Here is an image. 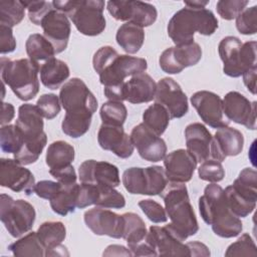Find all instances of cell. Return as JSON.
Masks as SVG:
<instances>
[{"mask_svg": "<svg viewBox=\"0 0 257 257\" xmlns=\"http://www.w3.org/2000/svg\"><path fill=\"white\" fill-rule=\"evenodd\" d=\"M92 65L103 85L105 97L115 101H123L124 79L143 73L148 68L145 58L118 54L113 47L108 45L95 51Z\"/></svg>", "mask_w": 257, "mask_h": 257, "instance_id": "cell-1", "label": "cell"}, {"mask_svg": "<svg viewBox=\"0 0 257 257\" xmlns=\"http://www.w3.org/2000/svg\"><path fill=\"white\" fill-rule=\"evenodd\" d=\"M59 99L65 109L61 122L62 132L73 139L85 135L97 109V99L85 82L78 77L69 79L60 88Z\"/></svg>", "mask_w": 257, "mask_h": 257, "instance_id": "cell-2", "label": "cell"}, {"mask_svg": "<svg viewBox=\"0 0 257 257\" xmlns=\"http://www.w3.org/2000/svg\"><path fill=\"white\" fill-rule=\"evenodd\" d=\"M199 211L203 221L212 227L213 232L222 238L238 236L243 224L229 209L224 189L216 183L209 184L199 199Z\"/></svg>", "mask_w": 257, "mask_h": 257, "instance_id": "cell-3", "label": "cell"}, {"mask_svg": "<svg viewBox=\"0 0 257 257\" xmlns=\"http://www.w3.org/2000/svg\"><path fill=\"white\" fill-rule=\"evenodd\" d=\"M218 28V19L207 8L184 7L177 11L168 23V35L176 45L194 42L196 32L209 36Z\"/></svg>", "mask_w": 257, "mask_h": 257, "instance_id": "cell-4", "label": "cell"}, {"mask_svg": "<svg viewBox=\"0 0 257 257\" xmlns=\"http://www.w3.org/2000/svg\"><path fill=\"white\" fill-rule=\"evenodd\" d=\"M171 223L169 227L183 240L199 231L198 221L184 183H171L160 195Z\"/></svg>", "mask_w": 257, "mask_h": 257, "instance_id": "cell-5", "label": "cell"}, {"mask_svg": "<svg viewBox=\"0 0 257 257\" xmlns=\"http://www.w3.org/2000/svg\"><path fill=\"white\" fill-rule=\"evenodd\" d=\"M42 114L36 105L23 103L18 108L16 125L20 130L24 145L14 156V159L23 166L35 163L47 143V136L43 131Z\"/></svg>", "mask_w": 257, "mask_h": 257, "instance_id": "cell-6", "label": "cell"}, {"mask_svg": "<svg viewBox=\"0 0 257 257\" xmlns=\"http://www.w3.org/2000/svg\"><path fill=\"white\" fill-rule=\"evenodd\" d=\"M1 78L13 93L21 100L27 101L39 91L38 73L40 66L29 58L10 60L1 57Z\"/></svg>", "mask_w": 257, "mask_h": 257, "instance_id": "cell-7", "label": "cell"}, {"mask_svg": "<svg viewBox=\"0 0 257 257\" xmlns=\"http://www.w3.org/2000/svg\"><path fill=\"white\" fill-rule=\"evenodd\" d=\"M53 7L66 14L76 29L83 35H99L106 26L103 16L104 1L102 0H70L52 1Z\"/></svg>", "mask_w": 257, "mask_h": 257, "instance_id": "cell-8", "label": "cell"}, {"mask_svg": "<svg viewBox=\"0 0 257 257\" xmlns=\"http://www.w3.org/2000/svg\"><path fill=\"white\" fill-rule=\"evenodd\" d=\"M256 41L242 43L236 36L224 37L218 52L223 61V72L230 77H239L256 65Z\"/></svg>", "mask_w": 257, "mask_h": 257, "instance_id": "cell-9", "label": "cell"}, {"mask_svg": "<svg viewBox=\"0 0 257 257\" xmlns=\"http://www.w3.org/2000/svg\"><path fill=\"white\" fill-rule=\"evenodd\" d=\"M227 205L231 212L245 218L256 208L257 201V173L254 169L245 168L232 185L224 190Z\"/></svg>", "mask_w": 257, "mask_h": 257, "instance_id": "cell-10", "label": "cell"}, {"mask_svg": "<svg viewBox=\"0 0 257 257\" xmlns=\"http://www.w3.org/2000/svg\"><path fill=\"white\" fill-rule=\"evenodd\" d=\"M124 189L134 195H161L169 184L165 169L161 166L133 167L122 174Z\"/></svg>", "mask_w": 257, "mask_h": 257, "instance_id": "cell-11", "label": "cell"}, {"mask_svg": "<svg viewBox=\"0 0 257 257\" xmlns=\"http://www.w3.org/2000/svg\"><path fill=\"white\" fill-rule=\"evenodd\" d=\"M34 207L25 200H14L6 194H1L0 220L8 233L17 238L30 231L35 222Z\"/></svg>", "mask_w": 257, "mask_h": 257, "instance_id": "cell-12", "label": "cell"}, {"mask_svg": "<svg viewBox=\"0 0 257 257\" xmlns=\"http://www.w3.org/2000/svg\"><path fill=\"white\" fill-rule=\"evenodd\" d=\"M106 9L115 20L127 21L143 28L154 24L158 17L157 8L143 1H108Z\"/></svg>", "mask_w": 257, "mask_h": 257, "instance_id": "cell-13", "label": "cell"}, {"mask_svg": "<svg viewBox=\"0 0 257 257\" xmlns=\"http://www.w3.org/2000/svg\"><path fill=\"white\" fill-rule=\"evenodd\" d=\"M202 58V48L192 42L186 45H176L165 49L159 57L161 69L169 74H178L185 68L196 65Z\"/></svg>", "mask_w": 257, "mask_h": 257, "instance_id": "cell-14", "label": "cell"}, {"mask_svg": "<svg viewBox=\"0 0 257 257\" xmlns=\"http://www.w3.org/2000/svg\"><path fill=\"white\" fill-rule=\"evenodd\" d=\"M191 103L201 119L213 128L228 126L230 120L224 114L223 99L215 92L200 90L191 96Z\"/></svg>", "mask_w": 257, "mask_h": 257, "instance_id": "cell-15", "label": "cell"}, {"mask_svg": "<svg viewBox=\"0 0 257 257\" xmlns=\"http://www.w3.org/2000/svg\"><path fill=\"white\" fill-rule=\"evenodd\" d=\"M83 220L87 228L98 236H108L110 238H122L124 220L122 215H118L107 208L94 207L85 211Z\"/></svg>", "mask_w": 257, "mask_h": 257, "instance_id": "cell-16", "label": "cell"}, {"mask_svg": "<svg viewBox=\"0 0 257 257\" xmlns=\"http://www.w3.org/2000/svg\"><path fill=\"white\" fill-rule=\"evenodd\" d=\"M35 178L30 170L18 163L15 159L0 160V185L16 193L30 196L34 193Z\"/></svg>", "mask_w": 257, "mask_h": 257, "instance_id": "cell-17", "label": "cell"}, {"mask_svg": "<svg viewBox=\"0 0 257 257\" xmlns=\"http://www.w3.org/2000/svg\"><path fill=\"white\" fill-rule=\"evenodd\" d=\"M155 100L166 107L171 118H180L189 110L186 93L181 85L171 77H164L158 81Z\"/></svg>", "mask_w": 257, "mask_h": 257, "instance_id": "cell-18", "label": "cell"}, {"mask_svg": "<svg viewBox=\"0 0 257 257\" xmlns=\"http://www.w3.org/2000/svg\"><path fill=\"white\" fill-rule=\"evenodd\" d=\"M130 136L143 160L157 163L166 157L167 145L165 141L143 122L134 126Z\"/></svg>", "mask_w": 257, "mask_h": 257, "instance_id": "cell-19", "label": "cell"}, {"mask_svg": "<svg viewBox=\"0 0 257 257\" xmlns=\"http://www.w3.org/2000/svg\"><path fill=\"white\" fill-rule=\"evenodd\" d=\"M225 116L231 121L256 130V101H250L238 91H229L223 99Z\"/></svg>", "mask_w": 257, "mask_h": 257, "instance_id": "cell-20", "label": "cell"}, {"mask_svg": "<svg viewBox=\"0 0 257 257\" xmlns=\"http://www.w3.org/2000/svg\"><path fill=\"white\" fill-rule=\"evenodd\" d=\"M39 26L42 27L45 38L53 45L56 54L66 49L71 32L70 22L66 14L53 7L42 18Z\"/></svg>", "mask_w": 257, "mask_h": 257, "instance_id": "cell-21", "label": "cell"}, {"mask_svg": "<svg viewBox=\"0 0 257 257\" xmlns=\"http://www.w3.org/2000/svg\"><path fill=\"white\" fill-rule=\"evenodd\" d=\"M80 183L98 184L116 188L120 184L119 172L116 166L95 160L84 161L78 169Z\"/></svg>", "mask_w": 257, "mask_h": 257, "instance_id": "cell-22", "label": "cell"}, {"mask_svg": "<svg viewBox=\"0 0 257 257\" xmlns=\"http://www.w3.org/2000/svg\"><path fill=\"white\" fill-rule=\"evenodd\" d=\"M147 237L161 256H190L187 244L169 227L151 226Z\"/></svg>", "mask_w": 257, "mask_h": 257, "instance_id": "cell-23", "label": "cell"}, {"mask_svg": "<svg viewBox=\"0 0 257 257\" xmlns=\"http://www.w3.org/2000/svg\"><path fill=\"white\" fill-rule=\"evenodd\" d=\"M97 142L102 150L110 151L120 159L130 158L135 149L131 136L118 125L101 123L97 132Z\"/></svg>", "mask_w": 257, "mask_h": 257, "instance_id": "cell-24", "label": "cell"}, {"mask_svg": "<svg viewBox=\"0 0 257 257\" xmlns=\"http://www.w3.org/2000/svg\"><path fill=\"white\" fill-rule=\"evenodd\" d=\"M243 148L244 137L240 131L230 126L220 127L213 137L211 159L222 163L227 157H235L241 154Z\"/></svg>", "mask_w": 257, "mask_h": 257, "instance_id": "cell-25", "label": "cell"}, {"mask_svg": "<svg viewBox=\"0 0 257 257\" xmlns=\"http://www.w3.org/2000/svg\"><path fill=\"white\" fill-rule=\"evenodd\" d=\"M195 158L184 149L171 152L164 158V167L167 178L171 183L189 182L197 167Z\"/></svg>", "mask_w": 257, "mask_h": 257, "instance_id": "cell-26", "label": "cell"}, {"mask_svg": "<svg viewBox=\"0 0 257 257\" xmlns=\"http://www.w3.org/2000/svg\"><path fill=\"white\" fill-rule=\"evenodd\" d=\"M187 151L195 158L197 163L211 159V146L213 137L208 128L201 122H193L185 128Z\"/></svg>", "mask_w": 257, "mask_h": 257, "instance_id": "cell-27", "label": "cell"}, {"mask_svg": "<svg viewBox=\"0 0 257 257\" xmlns=\"http://www.w3.org/2000/svg\"><path fill=\"white\" fill-rule=\"evenodd\" d=\"M157 83L146 72L134 75L123 85V100L140 104L155 99Z\"/></svg>", "mask_w": 257, "mask_h": 257, "instance_id": "cell-28", "label": "cell"}, {"mask_svg": "<svg viewBox=\"0 0 257 257\" xmlns=\"http://www.w3.org/2000/svg\"><path fill=\"white\" fill-rule=\"evenodd\" d=\"M39 73L41 83L45 87L56 89L68 78L70 71L64 61L53 57L40 65Z\"/></svg>", "mask_w": 257, "mask_h": 257, "instance_id": "cell-29", "label": "cell"}, {"mask_svg": "<svg viewBox=\"0 0 257 257\" xmlns=\"http://www.w3.org/2000/svg\"><path fill=\"white\" fill-rule=\"evenodd\" d=\"M115 40L123 51L128 54H135L142 48L144 44V28L126 22L118 27L115 34Z\"/></svg>", "mask_w": 257, "mask_h": 257, "instance_id": "cell-30", "label": "cell"}, {"mask_svg": "<svg viewBox=\"0 0 257 257\" xmlns=\"http://www.w3.org/2000/svg\"><path fill=\"white\" fill-rule=\"evenodd\" d=\"M37 236L45 249V256L60 246L66 237V228L60 221H48L42 223L37 229Z\"/></svg>", "mask_w": 257, "mask_h": 257, "instance_id": "cell-31", "label": "cell"}, {"mask_svg": "<svg viewBox=\"0 0 257 257\" xmlns=\"http://www.w3.org/2000/svg\"><path fill=\"white\" fill-rule=\"evenodd\" d=\"M26 53L30 60L37 63L39 66L50 58H53L55 49L44 35L33 33L29 35L25 42Z\"/></svg>", "mask_w": 257, "mask_h": 257, "instance_id": "cell-32", "label": "cell"}, {"mask_svg": "<svg viewBox=\"0 0 257 257\" xmlns=\"http://www.w3.org/2000/svg\"><path fill=\"white\" fill-rule=\"evenodd\" d=\"M74 157V148L70 144L64 141H56L48 146L45 162L49 169H60L71 165Z\"/></svg>", "mask_w": 257, "mask_h": 257, "instance_id": "cell-33", "label": "cell"}, {"mask_svg": "<svg viewBox=\"0 0 257 257\" xmlns=\"http://www.w3.org/2000/svg\"><path fill=\"white\" fill-rule=\"evenodd\" d=\"M79 192V184L62 185L61 191L49 201L52 211L60 216H66L73 213L77 208V199Z\"/></svg>", "mask_w": 257, "mask_h": 257, "instance_id": "cell-34", "label": "cell"}, {"mask_svg": "<svg viewBox=\"0 0 257 257\" xmlns=\"http://www.w3.org/2000/svg\"><path fill=\"white\" fill-rule=\"evenodd\" d=\"M170 119L171 116L166 107L158 102L150 105L143 113V123L160 137L169 126Z\"/></svg>", "mask_w": 257, "mask_h": 257, "instance_id": "cell-35", "label": "cell"}, {"mask_svg": "<svg viewBox=\"0 0 257 257\" xmlns=\"http://www.w3.org/2000/svg\"><path fill=\"white\" fill-rule=\"evenodd\" d=\"M8 249L16 257L45 256V249L42 246L36 232H30L26 234L24 237L10 244Z\"/></svg>", "mask_w": 257, "mask_h": 257, "instance_id": "cell-36", "label": "cell"}, {"mask_svg": "<svg viewBox=\"0 0 257 257\" xmlns=\"http://www.w3.org/2000/svg\"><path fill=\"white\" fill-rule=\"evenodd\" d=\"M124 220L122 238L126 241L127 247H132L146 239L148 234L146 224L144 220L136 213L122 214Z\"/></svg>", "mask_w": 257, "mask_h": 257, "instance_id": "cell-37", "label": "cell"}, {"mask_svg": "<svg viewBox=\"0 0 257 257\" xmlns=\"http://www.w3.org/2000/svg\"><path fill=\"white\" fill-rule=\"evenodd\" d=\"M24 145L23 136L16 124L2 125L0 130V146L3 153L17 154Z\"/></svg>", "mask_w": 257, "mask_h": 257, "instance_id": "cell-38", "label": "cell"}, {"mask_svg": "<svg viewBox=\"0 0 257 257\" xmlns=\"http://www.w3.org/2000/svg\"><path fill=\"white\" fill-rule=\"evenodd\" d=\"M23 1H0V25L14 27L19 24L25 15Z\"/></svg>", "mask_w": 257, "mask_h": 257, "instance_id": "cell-39", "label": "cell"}, {"mask_svg": "<svg viewBox=\"0 0 257 257\" xmlns=\"http://www.w3.org/2000/svg\"><path fill=\"white\" fill-rule=\"evenodd\" d=\"M99 113L103 124L122 126L127 116V109L122 101L108 100L101 105Z\"/></svg>", "mask_w": 257, "mask_h": 257, "instance_id": "cell-40", "label": "cell"}, {"mask_svg": "<svg viewBox=\"0 0 257 257\" xmlns=\"http://www.w3.org/2000/svg\"><path fill=\"white\" fill-rule=\"evenodd\" d=\"M97 188L95 206L107 209H121L125 206V199L122 194L113 187L95 184Z\"/></svg>", "mask_w": 257, "mask_h": 257, "instance_id": "cell-41", "label": "cell"}, {"mask_svg": "<svg viewBox=\"0 0 257 257\" xmlns=\"http://www.w3.org/2000/svg\"><path fill=\"white\" fill-rule=\"evenodd\" d=\"M199 178L203 181L218 183L225 177V170L222 163L214 159H208L201 163L198 169Z\"/></svg>", "mask_w": 257, "mask_h": 257, "instance_id": "cell-42", "label": "cell"}, {"mask_svg": "<svg viewBox=\"0 0 257 257\" xmlns=\"http://www.w3.org/2000/svg\"><path fill=\"white\" fill-rule=\"evenodd\" d=\"M257 248L254 240L248 233H244L237 241L230 244L225 256H256Z\"/></svg>", "mask_w": 257, "mask_h": 257, "instance_id": "cell-43", "label": "cell"}, {"mask_svg": "<svg viewBox=\"0 0 257 257\" xmlns=\"http://www.w3.org/2000/svg\"><path fill=\"white\" fill-rule=\"evenodd\" d=\"M257 6L245 8L236 17V28L244 35H253L257 31Z\"/></svg>", "mask_w": 257, "mask_h": 257, "instance_id": "cell-44", "label": "cell"}, {"mask_svg": "<svg viewBox=\"0 0 257 257\" xmlns=\"http://www.w3.org/2000/svg\"><path fill=\"white\" fill-rule=\"evenodd\" d=\"M60 99L54 93H45L39 96L36 101V106L40 113L46 119H52L60 112Z\"/></svg>", "mask_w": 257, "mask_h": 257, "instance_id": "cell-45", "label": "cell"}, {"mask_svg": "<svg viewBox=\"0 0 257 257\" xmlns=\"http://www.w3.org/2000/svg\"><path fill=\"white\" fill-rule=\"evenodd\" d=\"M246 0H220L216 4L218 14L225 20H233L248 5Z\"/></svg>", "mask_w": 257, "mask_h": 257, "instance_id": "cell-46", "label": "cell"}, {"mask_svg": "<svg viewBox=\"0 0 257 257\" xmlns=\"http://www.w3.org/2000/svg\"><path fill=\"white\" fill-rule=\"evenodd\" d=\"M139 207L142 209L148 219L154 223H165L168 220L166 209L161 204L152 200L146 199L139 202Z\"/></svg>", "mask_w": 257, "mask_h": 257, "instance_id": "cell-47", "label": "cell"}, {"mask_svg": "<svg viewBox=\"0 0 257 257\" xmlns=\"http://www.w3.org/2000/svg\"><path fill=\"white\" fill-rule=\"evenodd\" d=\"M23 4L27 8L29 20L35 25H40L42 18L53 8L52 2L46 1H23Z\"/></svg>", "mask_w": 257, "mask_h": 257, "instance_id": "cell-48", "label": "cell"}, {"mask_svg": "<svg viewBox=\"0 0 257 257\" xmlns=\"http://www.w3.org/2000/svg\"><path fill=\"white\" fill-rule=\"evenodd\" d=\"M62 189V184L50 180L39 181L35 184L34 193L42 199L51 201Z\"/></svg>", "mask_w": 257, "mask_h": 257, "instance_id": "cell-49", "label": "cell"}, {"mask_svg": "<svg viewBox=\"0 0 257 257\" xmlns=\"http://www.w3.org/2000/svg\"><path fill=\"white\" fill-rule=\"evenodd\" d=\"M16 48V39L11 27L0 25V52L6 54L13 52Z\"/></svg>", "mask_w": 257, "mask_h": 257, "instance_id": "cell-50", "label": "cell"}, {"mask_svg": "<svg viewBox=\"0 0 257 257\" xmlns=\"http://www.w3.org/2000/svg\"><path fill=\"white\" fill-rule=\"evenodd\" d=\"M49 174L62 185H71L76 183V173L72 165L60 169H49Z\"/></svg>", "mask_w": 257, "mask_h": 257, "instance_id": "cell-51", "label": "cell"}, {"mask_svg": "<svg viewBox=\"0 0 257 257\" xmlns=\"http://www.w3.org/2000/svg\"><path fill=\"white\" fill-rule=\"evenodd\" d=\"M256 73H257V65L248 69L245 73H243V82L248 90L252 94H256Z\"/></svg>", "mask_w": 257, "mask_h": 257, "instance_id": "cell-52", "label": "cell"}, {"mask_svg": "<svg viewBox=\"0 0 257 257\" xmlns=\"http://www.w3.org/2000/svg\"><path fill=\"white\" fill-rule=\"evenodd\" d=\"M186 244L189 248L190 256H205V257H208L211 254L209 248L205 244H203L199 241H191V242H188Z\"/></svg>", "mask_w": 257, "mask_h": 257, "instance_id": "cell-53", "label": "cell"}, {"mask_svg": "<svg viewBox=\"0 0 257 257\" xmlns=\"http://www.w3.org/2000/svg\"><path fill=\"white\" fill-rule=\"evenodd\" d=\"M2 112H1V125L8 124L15 115V109L14 106L9 102H2Z\"/></svg>", "mask_w": 257, "mask_h": 257, "instance_id": "cell-54", "label": "cell"}, {"mask_svg": "<svg viewBox=\"0 0 257 257\" xmlns=\"http://www.w3.org/2000/svg\"><path fill=\"white\" fill-rule=\"evenodd\" d=\"M133 256L130 249H126L124 246L121 245H109L106 247L105 251L103 252V256Z\"/></svg>", "mask_w": 257, "mask_h": 257, "instance_id": "cell-55", "label": "cell"}, {"mask_svg": "<svg viewBox=\"0 0 257 257\" xmlns=\"http://www.w3.org/2000/svg\"><path fill=\"white\" fill-rule=\"evenodd\" d=\"M68 255H69V253H68L66 247L61 244L60 246H58L55 249H53L52 251H50L46 256H68Z\"/></svg>", "mask_w": 257, "mask_h": 257, "instance_id": "cell-56", "label": "cell"}, {"mask_svg": "<svg viewBox=\"0 0 257 257\" xmlns=\"http://www.w3.org/2000/svg\"><path fill=\"white\" fill-rule=\"evenodd\" d=\"M209 3V1H200V0H195V1H186L184 2L186 7L190 8H205V6Z\"/></svg>", "mask_w": 257, "mask_h": 257, "instance_id": "cell-57", "label": "cell"}]
</instances>
